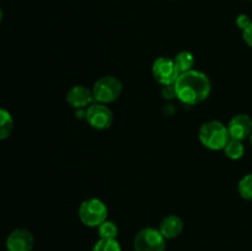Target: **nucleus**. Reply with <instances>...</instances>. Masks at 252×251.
<instances>
[{
  "label": "nucleus",
  "mask_w": 252,
  "mask_h": 251,
  "mask_svg": "<svg viewBox=\"0 0 252 251\" xmlns=\"http://www.w3.org/2000/svg\"><path fill=\"white\" fill-rule=\"evenodd\" d=\"M176 97L185 105H198L209 97L212 83L203 71L192 70L180 74L174 84Z\"/></svg>",
  "instance_id": "nucleus-1"
},
{
  "label": "nucleus",
  "mask_w": 252,
  "mask_h": 251,
  "mask_svg": "<svg viewBox=\"0 0 252 251\" xmlns=\"http://www.w3.org/2000/svg\"><path fill=\"white\" fill-rule=\"evenodd\" d=\"M198 139L204 148L213 152L224 150L230 140L228 128L220 121H208L199 128Z\"/></svg>",
  "instance_id": "nucleus-2"
},
{
  "label": "nucleus",
  "mask_w": 252,
  "mask_h": 251,
  "mask_svg": "<svg viewBox=\"0 0 252 251\" xmlns=\"http://www.w3.org/2000/svg\"><path fill=\"white\" fill-rule=\"evenodd\" d=\"M78 216L81 223L89 228H97L105 220H107L108 208L98 198H88L80 204Z\"/></svg>",
  "instance_id": "nucleus-3"
},
{
  "label": "nucleus",
  "mask_w": 252,
  "mask_h": 251,
  "mask_svg": "<svg viewBox=\"0 0 252 251\" xmlns=\"http://www.w3.org/2000/svg\"><path fill=\"white\" fill-rule=\"evenodd\" d=\"M91 90L95 102L108 105L120 98L123 91V85L120 79L112 75H106L98 79Z\"/></svg>",
  "instance_id": "nucleus-4"
},
{
  "label": "nucleus",
  "mask_w": 252,
  "mask_h": 251,
  "mask_svg": "<svg viewBox=\"0 0 252 251\" xmlns=\"http://www.w3.org/2000/svg\"><path fill=\"white\" fill-rule=\"evenodd\" d=\"M133 248L134 251H166V239L159 229L148 226L135 234Z\"/></svg>",
  "instance_id": "nucleus-5"
},
{
  "label": "nucleus",
  "mask_w": 252,
  "mask_h": 251,
  "mask_svg": "<svg viewBox=\"0 0 252 251\" xmlns=\"http://www.w3.org/2000/svg\"><path fill=\"white\" fill-rule=\"evenodd\" d=\"M152 74L155 80L162 86L174 85L180 73L174 63V59L169 57H159L152 65Z\"/></svg>",
  "instance_id": "nucleus-6"
},
{
  "label": "nucleus",
  "mask_w": 252,
  "mask_h": 251,
  "mask_svg": "<svg viewBox=\"0 0 252 251\" xmlns=\"http://www.w3.org/2000/svg\"><path fill=\"white\" fill-rule=\"evenodd\" d=\"M85 120L95 129L105 130L112 126L113 113L107 105L94 102L86 108Z\"/></svg>",
  "instance_id": "nucleus-7"
},
{
  "label": "nucleus",
  "mask_w": 252,
  "mask_h": 251,
  "mask_svg": "<svg viewBox=\"0 0 252 251\" xmlns=\"http://www.w3.org/2000/svg\"><path fill=\"white\" fill-rule=\"evenodd\" d=\"M226 128H228L230 139L244 142L250 138L252 133V120L246 113H239L231 117V120L226 125Z\"/></svg>",
  "instance_id": "nucleus-8"
},
{
  "label": "nucleus",
  "mask_w": 252,
  "mask_h": 251,
  "mask_svg": "<svg viewBox=\"0 0 252 251\" xmlns=\"http://www.w3.org/2000/svg\"><path fill=\"white\" fill-rule=\"evenodd\" d=\"M7 251H32L34 246V238L27 229H15L6 238Z\"/></svg>",
  "instance_id": "nucleus-9"
},
{
  "label": "nucleus",
  "mask_w": 252,
  "mask_h": 251,
  "mask_svg": "<svg viewBox=\"0 0 252 251\" xmlns=\"http://www.w3.org/2000/svg\"><path fill=\"white\" fill-rule=\"evenodd\" d=\"M66 102L75 110H86L95 102L93 90L84 85H75L66 93Z\"/></svg>",
  "instance_id": "nucleus-10"
},
{
  "label": "nucleus",
  "mask_w": 252,
  "mask_h": 251,
  "mask_svg": "<svg viewBox=\"0 0 252 251\" xmlns=\"http://www.w3.org/2000/svg\"><path fill=\"white\" fill-rule=\"evenodd\" d=\"M184 220L176 214H170V216L162 218L158 229L166 240H171V239L179 238L184 231Z\"/></svg>",
  "instance_id": "nucleus-11"
},
{
  "label": "nucleus",
  "mask_w": 252,
  "mask_h": 251,
  "mask_svg": "<svg viewBox=\"0 0 252 251\" xmlns=\"http://www.w3.org/2000/svg\"><path fill=\"white\" fill-rule=\"evenodd\" d=\"M172 59H174V63L180 74L192 70L194 64H196V58H194L193 54L189 51L179 52Z\"/></svg>",
  "instance_id": "nucleus-12"
},
{
  "label": "nucleus",
  "mask_w": 252,
  "mask_h": 251,
  "mask_svg": "<svg viewBox=\"0 0 252 251\" xmlns=\"http://www.w3.org/2000/svg\"><path fill=\"white\" fill-rule=\"evenodd\" d=\"M14 130V118L11 113L0 107V140H5Z\"/></svg>",
  "instance_id": "nucleus-13"
},
{
  "label": "nucleus",
  "mask_w": 252,
  "mask_h": 251,
  "mask_svg": "<svg viewBox=\"0 0 252 251\" xmlns=\"http://www.w3.org/2000/svg\"><path fill=\"white\" fill-rule=\"evenodd\" d=\"M224 154L230 160H240L245 155V145L241 140L230 139L224 148Z\"/></svg>",
  "instance_id": "nucleus-14"
},
{
  "label": "nucleus",
  "mask_w": 252,
  "mask_h": 251,
  "mask_svg": "<svg viewBox=\"0 0 252 251\" xmlns=\"http://www.w3.org/2000/svg\"><path fill=\"white\" fill-rule=\"evenodd\" d=\"M98 236L100 239H117L118 233V226L115 221L112 220H105L100 226H97Z\"/></svg>",
  "instance_id": "nucleus-15"
},
{
  "label": "nucleus",
  "mask_w": 252,
  "mask_h": 251,
  "mask_svg": "<svg viewBox=\"0 0 252 251\" xmlns=\"http://www.w3.org/2000/svg\"><path fill=\"white\" fill-rule=\"evenodd\" d=\"M238 192L241 198L252 201V172L241 177L238 184Z\"/></svg>",
  "instance_id": "nucleus-16"
},
{
  "label": "nucleus",
  "mask_w": 252,
  "mask_h": 251,
  "mask_svg": "<svg viewBox=\"0 0 252 251\" xmlns=\"http://www.w3.org/2000/svg\"><path fill=\"white\" fill-rule=\"evenodd\" d=\"M93 251H122L117 239H100L94 245Z\"/></svg>",
  "instance_id": "nucleus-17"
},
{
  "label": "nucleus",
  "mask_w": 252,
  "mask_h": 251,
  "mask_svg": "<svg viewBox=\"0 0 252 251\" xmlns=\"http://www.w3.org/2000/svg\"><path fill=\"white\" fill-rule=\"evenodd\" d=\"M235 22H236V26H238L239 29L241 30V31H244V30L248 29V27L250 26L252 21H251V19H250V16H249V15L240 14L238 17H236Z\"/></svg>",
  "instance_id": "nucleus-18"
},
{
  "label": "nucleus",
  "mask_w": 252,
  "mask_h": 251,
  "mask_svg": "<svg viewBox=\"0 0 252 251\" xmlns=\"http://www.w3.org/2000/svg\"><path fill=\"white\" fill-rule=\"evenodd\" d=\"M243 39L250 48H252V22L248 29H245L243 31Z\"/></svg>",
  "instance_id": "nucleus-19"
},
{
  "label": "nucleus",
  "mask_w": 252,
  "mask_h": 251,
  "mask_svg": "<svg viewBox=\"0 0 252 251\" xmlns=\"http://www.w3.org/2000/svg\"><path fill=\"white\" fill-rule=\"evenodd\" d=\"M162 95H164L165 98H174L176 97V91H175L174 85L164 86V90H162Z\"/></svg>",
  "instance_id": "nucleus-20"
},
{
  "label": "nucleus",
  "mask_w": 252,
  "mask_h": 251,
  "mask_svg": "<svg viewBox=\"0 0 252 251\" xmlns=\"http://www.w3.org/2000/svg\"><path fill=\"white\" fill-rule=\"evenodd\" d=\"M2 19H4V12H2V10H1V7H0V24H1V21H2Z\"/></svg>",
  "instance_id": "nucleus-21"
},
{
  "label": "nucleus",
  "mask_w": 252,
  "mask_h": 251,
  "mask_svg": "<svg viewBox=\"0 0 252 251\" xmlns=\"http://www.w3.org/2000/svg\"><path fill=\"white\" fill-rule=\"evenodd\" d=\"M249 139H250V143H251V145H252V133H251V135H250V138H249Z\"/></svg>",
  "instance_id": "nucleus-22"
},
{
  "label": "nucleus",
  "mask_w": 252,
  "mask_h": 251,
  "mask_svg": "<svg viewBox=\"0 0 252 251\" xmlns=\"http://www.w3.org/2000/svg\"><path fill=\"white\" fill-rule=\"evenodd\" d=\"M248 1H252V0H248Z\"/></svg>",
  "instance_id": "nucleus-23"
}]
</instances>
